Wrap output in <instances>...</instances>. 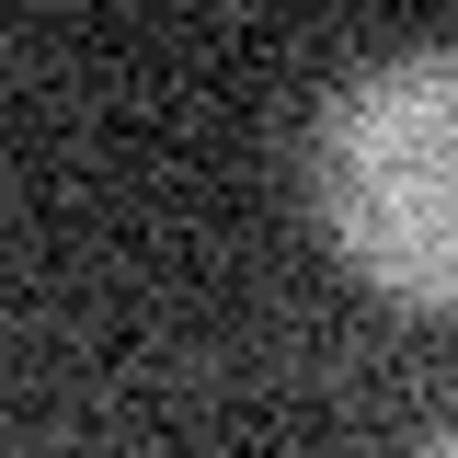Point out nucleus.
I'll list each match as a JSON object with an SVG mask.
<instances>
[{"mask_svg": "<svg viewBox=\"0 0 458 458\" xmlns=\"http://www.w3.org/2000/svg\"><path fill=\"white\" fill-rule=\"evenodd\" d=\"M310 207L355 276L458 321V57H367L310 126Z\"/></svg>", "mask_w": 458, "mask_h": 458, "instance_id": "obj_1", "label": "nucleus"}, {"mask_svg": "<svg viewBox=\"0 0 458 458\" xmlns=\"http://www.w3.org/2000/svg\"><path fill=\"white\" fill-rule=\"evenodd\" d=\"M424 458H458V424H447V436H436V447H424Z\"/></svg>", "mask_w": 458, "mask_h": 458, "instance_id": "obj_2", "label": "nucleus"}]
</instances>
